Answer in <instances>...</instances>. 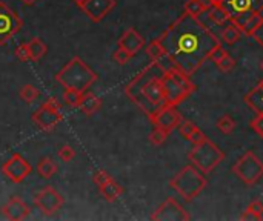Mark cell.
<instances>
[{
    "instance_id": "cell-1",
    "label": "cell",
    "mask_w": 263,
    "mask_h": 221,
    "mask_svg": "<svg viewBox=\"0 0 263 221\" xmlns=\"http://www.w3.org/2000/svg\"><path fill=\"white\" fill-rule=\"evenodd\" d=\"M160 43L177 68L191 77L209 59L211 53L219 45L220 39L200 19L183 11L160 37Z\"/></svg>"
},
{
    "instance_id": "cell-2",
    "label": "cell",
    "mask_w": 263,
    "mask_h": 221,
    "mask_svg": "<svg viewBox=\"0 0 263 221\" xmlns=\"http://www.w3.org/2000/svg\"><path fill=\"white\" fill-rule=\"evenodd\" d=\"M163 74L165 71L156 62H151L125 86L129 100L148 117L166 106L162 85Z\"/></svg>"
},
{
    "instance_id": "cell-3",
    "label": "cell",
    "mask_w": 263,
    "mask_h": 221,
    "mask_svg": "<svg viewBox=\"0 0 263 221\" xmlns=\"http://www.w3.org/2000/svg\"><path fill=\"white\" fill-rule=\"evenodd\" d=\"M56 82L60 83L63 89L86 92L95 82H97V74H95L80 57L76 56L57 72Z\"/></svg>"
},
{
    "instance_id": "cell-4",
    "label": "cell",
    "mask_w": 263,
    "mask_h": 221,
    "mask_svg": "<svg viewBox=\"0 0 263 221\" xmlns=\"http://www.w3.org/2000/svg\"><path fill=\"white\" fill-rule=\"evenodd\" d=\"M206 184L208 181L203 172L194 164H186L170 180V187L177 192V195H180L186 203L197 198L206 187Z\"/></svg>"
},
{
    "instance_id": "cell-5",
    "label": "cell",
    "mask_w": 263,
    "mask_h": 221,
    "mask_svg": "<svg viewBox=\"0 0 263 221\" xmlns=\"http://www.w3.org/2000/svg\"><path fill=\"white\" fill-rule=\"evenodd\" d=\"M162 85L166 105L170 106H179L196 91V85L191 77L177 66L163 74Z\"/></svg>"
},
{
    "instance_id": "cell-6",
    "label": "cell",
    "mask_w": 263,
    "mask_h": 221,
    "mask_svg": "<svg viewBox=\"0 0 263 221\" xmlns=\"http://www.w3.org/2000/svg\"><path fill=\"white\" fill-rule=\"evenodd\" d=\"M188 160L203 174H209L225 160V154L216 143L206 137L203 141L193 144V149L188 152Z\"/></svg>"
},
{
    "instance_id": "cell-7",
    "label": "cell",
    "mask_w": 263,
    "mask_h": 221,
    "mask_svg": "<svg viewBox=\"0 0 263 221\" xmlns=\"http://www.w3.org/2000/svg\"><path fill=\"white\" fill-rule=\"evenodd\" d=\"M231 172L245 186H254L263 178V161L252 151H246L232 164Z\"/></svg>"
},
{
    "instance_id": "cell-8",
    "label": "cell",
    "mask_w": 263,
    "mask_h": 221,
    "mask_svg": "<svg viewBox=\"0 0 263 221\" xmlns=\"http://www.w3.org/2000/svg\"><path fill=\"white\" fill-rule=\"evenodd\" d=\"M33 123L42 131L50 132L60 125L63 115H62V105L56 98H48V100L33 114Z\"/></svg>"
},
{
    "instance_id": "cell-9",
    "label": "cell",
    "mask_w": 263,
    "mask_h": 221,
    "mask_svg": "<svg viewBox=\"0 0 263 221\" xmlns=\"http://www.w3.org/2000/svg\"><path fill=\"white\" fill-rule=\"evenodd\" d=\"M220 7L234 23L243 22L252 13H263V0H222Z\"/></svg>"
},
{
    "instance_id": "cell-10",
    "label": "cell",
    "mask_w": 263,
    "mask_h": 221,
    "mask_svg": "<svg viewBox=\"0 0 263 221\" xmlns=\"http://www.w3.org/2000/svg\"><path fill=\"white\" fill-rule=\"evenodd\" d=\"M34 206L43 213V215H54L59 212L65 203L63 195L54 189L53 186H45L34 195Z\"/></svg>"
},
{
    "instance_id": "cell-11",
    "label": "cell",
    "mask_w": 263,
    "mask_h": 221,
    "mask_svg": "<svg viewBox=\"0 0 263 221\" xmlns=\"http://www.w3.org/2000/svg\"><path fill=\"white\" fill-rule=\"evenodd\" d=\"M33 172V166L30 161L23 157L22 154L16 152L13 154L4 164H2V174L11 180L13 183H22L23 180H27L30 174Z\"/></svg>"
},
{
    "instance_id": "cell-12",
    "label": "cell",
    "mask_w": 263,
    "mask_h": 221,
    "mask_svg": "<svg viewBox=\"0 0 263 221\" xmlns=\"http://www.w3.org/2000/svg\"><path fill=\"white\" fill-rule=\"evenodd\" d=\"M23 27V20L4 2H0V45H7Z\"/></svg>"
},
{
    "instance_id": "cell-13",
    "label": "cell",
    "mask_w": 263,
    "mask_h": 221,
    "mask_svg": "<svg viewBox=\"0 0 263 221\" xmlns=\"http://www.w3.org/2000/svg\"><path fill=\"white\" fill-rule=\"evenodd\" d=\"M150 120L154 125V128H159L165 132H173L176 128H179V125L182 123V115L177 111V106H170L166 105L163 108H160L157 112H154L153 115H150Z\"/></svg>"
},
{
    "instance_id": "cell-14",
    "label": "cell",
    "mask_w": 263,
    "mask_h": 221,
    "mask_svg": "<svg viewBox=\"0 0 263 221\" xmlns=\"http://www.w3.org/2000/svg\"><path fill=\"white\" fill-rule=\"evenodd\" d=\"M154 221H179V219H191V215L185 210V207L174 198H166L151 215Z\"/></svg>"
},
{
    "instance_id": "cell-15",
    "label": "cell",
    "mask_w": 263,
    "mask_h": 221,
    "mask_svg": "<svg viewBox=\"0 0 263 221\" xmlns=\"http://www.w3.org/2000/svg\"><path fill=\"white\" fill-rule=\"evenodd\" d=\"M115 8V0H88L80 8L94 23L102 22Z\"/></svg>"
},
{
    "instance_id": "cell-16",
    "label": "cell",
    "mask_w": 263,
    "mask_h": 221,
    "mask_svg": "<svg viewBox=\"0 0 263 221\" xmlns=\"http://www.w3.org/2000/svg\"><path fill=\"white\" fill-rule=\"evenodd\" d=\"M2 213L10 219H25L31 215V207L19 195H13L2 206Z\"/></svg>"
},
{
    "instance_id": "cell-17",
    "label": "cell",
    "mask_w": 263,
    "mask_h": 221,
    "mask_svg": "<svg viewBox=\"0 0 263 221\" xmlns=\"http://www.w3.org/2000/svg\"><path fill=\"white\" fill-rule=\"evenodd\" d=\"M117 48L125 49L126 53H129L134 57L139 51H142V49L145 48V39H143L134 28H128L120 36V39L117 40Z\"/></svg>"
},
{
    "instance_id": "cell-18",
    "label": "cell",
    "mask_w": 263,
    "mask_h": 221,
    "mask_svg": "<svg viewBox=\"0 0 263 221\" xmlns=\"http://www.w3.org/2000/svg\"><path fill=\"white\" fill-rule=\"evenodd\" d=\"M208 60H211L212 63H216L217 68H219L220 71H223V72H229V71H232L234 66H235V60L231 57V54L226 51V49H225L222 45H219L216 49H214Z\"/></svg>"
},
{
    "instance_id": "cell-19",
    "label": "cell",
    "mask_w": 263,
    "mask_h": 221,
    "mask_svg": "<svg viewBox=\"0 0 263 221\" xmlns=\"http://www.w3.org/2000/svg\"><path fill=\"white\" fill-rule=\"evenodd\" d=\"M243 102L255 115L263 114V80L243 97Z\"/></svg>"
},
{
    "instance_id": "cell-20",
    "label": "cell",
    "mask_w": 263,
    "mask_h": 221,
    "mask_svg": "<svg viewBox=\"0 0 263 221\" xmlns=\"http://www.w3.org/2000/svg\"><path fill=\"white\" fill-rule=\"evenodd\" d=\"M242 36H243V33H242V30H240V28H238V25L229 20V22L225 25V28L222 30V34H220V42H222L223 45L231 46V45H235L238 40H240V39H242Z\"/></svg>"
},
{
    "instance_id": "cell-21",
    "label": "cell",
    "mask_w": 263,
    "mask_h": 221,
    "mask_svg": "<svg viewBox=\"0 0 263 221\" xmlns=\"http://www.w3.org/2000/svg\"><path fill=\"white\" fill-rule=\"evenodd\" d=\"M100 106H102V98L100 97H97V95L92 94V92H85L79 109L85 115H92V114H95V112L100 109Z\"/></svg>"
},
{
    "instance_id": "cell-22",
    "label": "cell",
    "mask_w": 263,
    "mask_h": 221,
    "mask_svg": "<svg viewBox=\"0 0 263 221\" xmlns=\"http://www.w3.org/2000/svg\"><path fill=\"white\" fill-rule=\"evenodd\" d=\"M99 190H100V193H102V196L103 198L108 201V203H112V201H115L117 198H120L122 196V193H123V187L118 184L115 180H109V181H106L105 184H102V186H99Z\"/></svg>"
},
{
    "instance_id": "cell-23",
    "label": "cell",
    "mask_w": 263,
    "mask_h": 221,
    "mask_svg": "<svg viewBox=\"0 0 263 221\" xmlns=\"http://www.w3.org/2000/svg\"><path fill=\"white\" fill-rule=\"evenodd\" d=\"M27 46H28V51H30L31 62H39L48 51L46 45L43 43V40L40 37H33L30 42H27Z\"/></svg>"
},
{
    "instance_id": "cell-24",
    "label": "cell",
    "mask_w": 263,
    "mask_h": 221,
    "mask_svg": "<svg viewBox=\"0 0 263 221\" xmlns=\"http://www.w3.org/2000/svg\"><path fill=\"white\" fill-rule=\"evenodd\" d=\"M261 20H263V14H261V13H252V14L248 16L243 22L238 23V28L242 30L243 36L251 37V34L255 31V28L261 23Z\"/></svg>"
},
{
    "instance_id": "cell-25",
    "label": "cell",
    "mask_w": 263,
    "mask_h": 221,
    "mask_svg": "<svg viewBox=\"0 0 263 221\" xmlns=\"http://www.w3.org/2000/svg\"><path fill=\"white\" fill-rule=\"evenodd\" d=\"M205 16L208 17V20L211 23L217 25V27H225V25L229 22V16L226 14V11L220 5H216V7H212L211 10L205 11Z\"/></svg>"
},
{
    "instance_id": "cell-26",
    "label": "cell",
    "mask_w": 263,
    "mask_h": 221,
    "mask_svg": "<svg viewBox=\"0 0 263 221\" xmlns=\"http://www.w3.org/2000/svg\"><path fill=\"white\" fill-rule=\"evenodd\" d=\"M37 174L45 178L50 180L57 174V164L53 158H42L37 164Z\"/></svg>"
},
{
    "instance_id": "cell-27",
    "label": "cell",
    "mask_w": 263,
    "mask_h": 221,
    "mask_svg": "<svg viewBox=\"0 0 263 221\" xmlns=\"http://www.w3.org/2000/svg\"><path fill=\"white\" fill-rule=\"evenodd\" d=\"M261 218H263V203L260 200H254L252 203H249L248 207L240 215L242 221H249V219L260 221Z\"/></svg>"
},
{
    "instance_id": "cell-28",
    "label": "cell",
    "mask_w": 263,
    "mask_h": 221,
    "mask_svg": "<svg viewBox=\"0 0 263 221\" xmlns=\"http://www.w3.org/2000/svg\"><path fill=\"white\" fill-rule=\"evenodd\" d=\"M216 126H217V129H219L222 134L229 135V134H232L234 129H235V120H234L229 114H223V115H220V117L217 118Z\"/></svg>"
},
{
    "instance_id": "cell-29",
    "label": "cell",
    "mask_w": 263,
    "mask_h": 221,
    "mask_svg": "<svg viewBox=\"0 0 263 221\" xmlns=\"http://www.w3.org/2000/svg\"><path fill=\"white\" fill-rule=\"evenodd\" d=\"M147 54L151 59V62H157L162 56L166 54V51H165L163 45L160 43V40L159 39H154V40H151L147 45Z\"/></svg>"
},
{
    "instance_id": "cell-30",
    "label": "cell",
    "mask_w": 263,
    "mask_h": 221,
    "mask_svg": "<svg viewBox=\"0 0 263 221\" xmlns=\"http://www.w3.org/2000/svg\"><path fill=\"white\" fill-rule=\"evenodd\" d=\"M19 95H20V98L25 103H33V102H36L37 98H39V95H40V92H39V89L34 86V85H23L22 88H20V92H19Z\"/></svg>"
},
{
    "instance_id": "cell-31",
    "label": "cell",
    "mask_w": 263,
    "mask_h": 221,
    "mask_svg": "<svg viewBox=\"0 0 263 221\" xmlns=\"http://www.w3.org/2000/svg\"><path fill=\"white\" fill-rule=\"evenodd\" d=\"M85 92H77V91H71V89H65L63 92V102L69 106V108H79L80 102L83 98Z\"/></svg>"
},
{
    "instance_id": "cell-32",
    "label": "cell",
    "mask_w": 263,
    "mask_h": 221,
    "mask_svg": "<svg viewBox=\"0 0 263 221\" xmlns=\"http://www.w3.org/2000/svg\"><path fill=\"white\" fill-rule=\"evenodd\" d=\"M183 8H185V13L194 16V17H200L205 13V8L200 4V0H186Z\"/></svg>"
},
{
    "instance_id": "cell-33",
    "label": "cell",
    "mask_w": 263,
    "mask_h": 221,
    "mask_svg": "<svg viewBox=\"0 0 263 221\" xmlns=\"http://www.w3.org/2000/svg\"><path fill=\"white\" fill-rule=\"evenodd\" d=\"M166 138H168V132H165L159 128H154V131L150 134V141L154 146H162L166 141Z\"/></svg>"
},
{
    "instance_id": "cell-34",
    "label": "cell",
    "mask_w": 263,
    "mask_h": 221,
    "mask_svg": "<svg viewBox=\"0 0 263 221\" xmlns=\"http://www.w3.org/2000/svg\"><path fill=\"white\" fill-rule=\"evenodd\" d=\"M112 177L108 174V172L105 170V169H97V170H95L94 172V174H92V183L95 184V186H102V184H105L106 181H109Z\"/></svg>"
},
{
    "instance_id": "cell-35",
    "label": "cell",
    "mask_w": 263,
    "mask_h": 221,
    "mask_svg": "<svg viewBox=\"0 0 263 221\" xmlns=\"http://www.w3.org/2000/svg\"><path fill=\"white\" fill-rule=\"evenodd\" d=\"M131 59H133V56L129 53H126L125 49H122V48H117L114 51V54H112V60L117 65H126Z\"/></svg>"
},
{
    "instance_id": "cell-36",
    "label": "cell",
    "mask_w": 263,
    "mask_h": 221,
    "mask_svg": "<svg viewBox=\"0 0 263 221\" xmlns=\"http://www.w3.org/2000/svg\"><path fill=\"white\" fill-rule=\"evenodd\" d=\"M196 125L193 121H189V120H182V123L179 125V132H180V135L183 137V138H189V135L193 134L194 131H196Z\"/></svg>"
},
{
    "instance_id": "cell-37",
    "label": "cell",
    "mask_w": 263,
    "mask_h": 221,
    "mask_svg": "<svg viewBox=\"0 0 263 221\" xmlns=\"http://www.w3.org/2000/svg\"><path fill=\"white\" fill-rule=\"evenodd\" d=\"M59 158L62 160V161H65V163H69V161H73V158L76 157V152H74V149L71 147L69 144H63V146H60V149H59Z\"/></svg>"
},
{
    "instance_id": "cell-38",
    "label": "cell",
    "mask_w": 263,
    "mask_h": 221,
    "mask_svg": "<svg viewBox=\"0 0 263 221\" xmlns=\"http://www.w3.org/2000/svg\"><path fill=\"white\" fill-rule=\"evenodd\" d=\"M249 128H251L260 138H263V114H257V115L249 121Z\"/></svg>"
},
{
    "instance_id": "cell-39",
    "label": "cell",
    "mask_w": 263,
    "mask_h": 221,
    "mask_svg": "<svg viewBox=\"0 0 263 221\" xmlns=\"http://www.w3.org/2000/svg\"><path fill=\"white\" fill-rule=\"evenodd\" d=\"M14 54L16 57L22 62V63H25V62H31V57H30V51H28V46L27 43H22L19 45L16 49H14Z\"/></svg>"
},
{
    "instance_id": "cell-40",
    "label": "cell",
    "mask_w": 263,
    "mask_h": 221,
    "mask_svg": "<svg viewBox=\"0 0 263 221\" xmlns=\"http://www.w3.org/2000/svg\"><path fill=\"white\" fill-rule=\"evenodd\" d=\"M206 138V135H205V132H202L199 128H196V131L189 135V138H188V141H191L193 144H197V143H200V141H203Z\"/></svg>"
},
{
    "instance_id": "cell-41",
    "label": "cell",
    "mask_w": 263,
    "mask_h": 221,
    "mask_svg": "<svg viewBox=\"0 0 263 221\" xmlns=\"http://www.w3.org/2000/svg\"><path fill=\"white\" fill-rule=\"evenodd\" d=\"M251 39H254L263 48V20H261V23L258 25V27L255 28V31L251 34Z\"/></svg>"
},
{
    "instance_id": "cell-42",
    "label": "cell",
    "mask_w": 263,
    "mask_h": 221,
    "mask_svg": "<svg viewBox=\"0 0 263 221\" xmlns=\"http://www.w3.org/2000/svg\"><path fill=\"white\" fill-rule=\"evenodd\" d=\"M200 4L203 5V8H205V11H208V10H211L212 7H216V4H214V0H200Z\"/></svg>"
},
{
    "instance_id": "cell-43",
    "label": "cell",
    "mask_w": 263,
    "mask_h": 221,
    "mask_svg": "<svg viewBox=\"0 0 263 221\" xmlns=\"http://www.w3.org/2000/svg\"><path fill=\"white\" fill-rule=\"evenodd\" d=\"M20 2H22L23 5H27V7H31V5H34L36 2H39V0H20Z\"/></svg>"
},
{
    "instance_id": "cell-44",
    "label": "cell",
    "mask_w": 263,
    "mask_h": 221,
    "mask_svg": "<svg viewBox=\"0 0 263 221\" xmlns=\"http://www.w3.org/2000/svg\"><path fill=\"white\" fill-rule=\"evenodd\" d=\"M73 2H74V4H76V5H77L79 8H82V7H83V5H85L86 2H88V0H73Z\"/></svg>"
},
{
    "instance_id": "cell-45",
    "label": "cell",
    "mask_w": 263,
    "mask_h": 221,
    "mask_svg": "<svg viewBox=\"0 0 263 221\" xmlns=\"http://www.w3.org/2000/svg\"><path fill=\"white\" fill-rule=\"evenodd\" d=\"M214 4H216V5H220V4H222V0H214Z\"/></svg>"
},
{
    "instance_id": "cell-46",
    "label": "cell",
    "mask_w": 263,
    "mask_h": 221,
    "mask_svg": "<svg viewBox=\"0 0 263 221\" xmlns=\"http://www.w3.org/2000/svg\"><path fill=\"white\" fill-rule=\"evenodd\" d=\"M260 68H261V71H263V60H261V63H260Z\"/></svg>"
}]
</instances>
